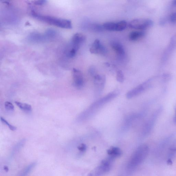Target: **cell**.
I'll return each mask as SVG.
<instances>
[{
  "label": "cell",
  "instance_id": "cell-29",
  "mask_svg": "<svg viewBox=\"0 0 176 176\" xmlns=\"http://www.w3.org/2000/svg\"><path fill=\"white\" fill-rule=\"evenodd\" d=\"M78 149L80 152H85L86 149V146L84 144H82L79 146V147H78Z\"/></svg>",
  "mask_w": 176,
  "mask_h": 176
},
{
  "label": "cell",
  "instance_id": "cell-2",
  "mask_svg": "<svg viewBox=\"0 0 176 176\" xmlns=\"http://www.w3.org/2000/svg\"><path fill=\"white\" fill-rule=\"evenodd\" d=\"M32 15L33 16L37 19L50 24L62 28L70 29L72 28L71 22L69 20L57 18L50 16L41 15L34 12H32Z\"/></svg>",
  "mask_w": 176,
  "mask_h": 176
},
{
  "label": "cell",
  "instance_id": "cell-33",
  "mask_svg": "<svg viewBox=\"0 0 176 176\" xmlns=\"http://www.w3.org/2000/svg\"><path fill=\"white\" fill-rule=\"evenodd\" d=\"M172 5L173 6L176 7V0L172 2Z\"/></svg>",
  "mask_w": 176,
  "mask_h": 176
},
{
  "label": "cell",
  "instance_id": "cell-3",
  "mask_svg": "<svg viewBox=\"0 0 176 176\" xmlns=\"http://www.w3.org/2000/svg\"><path fill=\"white\" fill-rule=\"evenodd\" d=\"M86 40V37L83 34L77 33L73 37L71 41L68 49L67 55L68 57L73 58L74 57L80 47Z\"/></svg>",
  "mask_w": 176,
  "mask_h": 176
},
{
  "label": "cell",
  "instance_id": "cell-16",
  "mask_svg": "<svg viewBox=\"0 0 176 176\" xmlns=\"http://www.w3.org/2000/svg\"><path fill=\"white\" fill-rule=\"evenodd\" d=\"M15 104L20 109L24 111L29 112L31 111L32 108L31 106L26 103L16 101Z\"/></svg>",
  "mask_w": 176,
  "mask_h": 176
},
{
  "label": "cell",
  "instance_id": "cell-11",
  "mask_svg": "<svg viewBox=\"0 0 176 176\" xmlns=\"http://www.w3.org/2000/svg\"><path fill=\"white\" fill-rule=\"evenodd\" d=\"M90 50L91 53L96 54L104 55L107 52L106 49L99 39L95 40Z\"/></svg>",
  "mask_w": 176,
  "mask_h": 176
},
{
  "label": "cell",
  "instance_id": "cell-31",
  "mask_svg": "<svg viewBox=\"0 0 176 176\" xmlns=\"http://www.w3.org/2000/svg\"><path fill=\"white\" fill-rule=\"evenodd\" d=\"M167 163L168 165H172L173 162L171 159L170 158H169V159H168V160Z\"/></svg>",
  "mask_w": 176,
  "mask_h": 176
},
{
  "label": "cell",
  "instance_id": "cell-15",
  "mask_svg": "<svg viewBox=\"0 0 176 176\" xmlns=\"http://www.w3.org/2000/svg\"><path fill=\"white\" fill-rule=\"evenodd\" d=\"M29 39L31 41L34 42H41L46 39L44 35H43L37 33H33L30 35Z\"/></svg>",
  "mask_w": 176,
  "mask_h": 176
},
{
  "label": "cell",
  "instance_id": "cell-13",
  "mask_svg": "<svg viewBox=\"0 0 176 176\" xmlns=\"http://www.w3.org/2000/svg\"><path fill=\"white\" fill-rule=\"evenodd\" d=\"M107 154L109 158L113 160L116 158L119 157L122 155V152L119 148L112 147L107 150Z\"/></svg>",
  "mask_w": 176,
  "mask_h": 176
},
{
  "label": "cell",
  "instance_id": "cell-32",
  "mask_svg": "<svg viewBox=\"0 0 176 176\" xmlns=\"http://www.w3.org/2000/svg\"><path fill=\"white\" fill-rule=\"evenodd\" d=\"M174 121L175 124H176V106L175 108V114L174 119Z\"/></svg>",
  "mask_w": 176,
  "mask_h": 176
},
{
  "label": "cell",
  "instance_id": "cell-26",
  "mask_svg": "<svg viewBox=\"0 0 176 176\" xmlns=\"http://www.w3.org/2000/svg\"><path fill=\"white\" fill-rule=\"evenodd\" d=\"M24 143V141H21L15 147L12 152V154L14 155L15 153L16 152L18 151L19 149H21L22 146L23 145Z\"/></svg>",
  "mask_w": 176,
  "mask_h": 176
},
{
  "label": "cell",
  "instance_id": "cell-9",
  "mask_svg": "<svg viewBox=\"0 0 176 176\" xmlns=\"http://www.w3.org/2000/svg\"><path fill=\"white\" fill-rule=\"evenodd\" d=\"M94 78L95 93L97 96H99L104 89L106 77L103 75L97 74Z\"/></svg>",
  "mask_w": 176,
  "mask_h": 176
},
{
  "label": "cell",
  "instance_id": "cell-1",
  "mask_svg": "<svg viewBox=\"0 0 176 176\" xmlns=\"http://www.w3.org/2000/svg\"><path fill=\"white\" fill-rule=\"evenodd\" d=\"M149 152V148L147 145H142L138 147L128 161V170L132 171L141 164L147 157Z\"/></svg>",
  "mask_w": 176,
  "mask_h": 176
},
{
  "label": "cell",
  "instance_id": "cell-19",
  "mask_svg": "<svg viewBox=\"0 0 176 176\" xmlns=\"http://www.w3.org/2000/svg\"><path fill=\"white\" fill-rule=\"evenodd\" d=\"M36 165V162L32 163L31 164H30L25 168L20 176H27L28 175Z\"/></svg>",
  "mask_w": 176,
  "mask_h": 176
},
{
  "label": "cell",
  "instance_id": "cell-17",
  "mask_svg": "<svg viewBox=\"0 0 176 176\" xmlns=\"http://www.w3.org/2000/svg\"><path fill=\"white\" fill-rule=\"evenodd\" d=\"M89 28L90 31L95 32H101L104 30L103 25L96 24H90Z\"/></svg>",
  "mask_w": 176,
  "mask_h": 176
},
{
  "label": "cell",
  "instance_id": "cell-24",
  "mask_svg": "<svg viewBox=\"0 0 176 176\" xmlns=\"http://www.w3.org/2000/svg\"><path fill=\"white\" fill-rule=\"evenodd\" d=\"M168 19L171 23L176 24V12L171 14L168 17Z\"/></svg>",
  "mask_w": 176,
  "mask_h": 176
},
{
  "label": "cell",
  "instance_id": "cell-25",
  "mask_svg": "<svg viewBox=\"0 0 176 176\" xmlns=\"http://www.w3.org/2000/svg\"><path fill=\"white\" fill-rule=\"evenodd\" d=\"M1 121L2 122L4 123V124L7 125L9 129L12 131H15L16 129V127L14 126V125L10 124L7 121L4 119L3 117L1 118Z\"/></svg>",
  "mask_w": 176,
  "mask_h": 176
},
{
  "label": "cell",
  "instance_id": "cell-21",
  "mask_svg": "<svg viewBox=\"0 0 176 176\" xmlns=\"http://www.w3.org/2000/svg\"><path fill=\"white\" fill-rule=\"evenodd\" d=\"M44 35L47 39H50L53 38L56 36V32L54 30L49 29L47 30Z\"/></svg>",
  "mask_w": 176,
  "mask_h": 176
},
{
  "label": "cell",
  "instance_id": "cell-22",
  "mask_svg": "<svg viewBox=\"0 0 176 176\" xmlns=\"http://www.w3.org/2000/svg\"><path fill=\"white\" fill-rule=\"evenodd\" d=\"M169 155L171 157L174 156L176 154V139L171 145L169 148Z\"/></svg>",
  "mask_w": 176,
  "mask_h": 176
},
{
  "label": "cell",
  "instance_id": "cell-14",
  "mask_svg": "<svg viewBox=\"0 0 176 176\" xmlns=\"http://www.w3.org/2000/svg\"><path fill=\"white\" fill-rule=\"evenodd\" d=\"M145 33L143 31H138L131 32L129 36L130 41H136L145 36Z\"/></svg>",
  "mask_w": 176,
  "mask_h": 176
},
{
  "label": "cell",
  "instance_id": "cell-18",
  "mask_svg": "<svg viewBox=\"0 0 176 176\" xmlns=\"http://www.w3.org/2000/svg\"><path fill=\"white\" fill-rule=\"evenodd\" d=\"M104 29L109 31H116V23L114 22H106L103 25Z\"/></svg>",
  "mask_w": 176,
  "mask_h": 176
},
{
  "label": "cell",
  "instance_id": "cell-5",
  "mask_svg": "<svg viewBox=\"0 0 176 176\" xmlns=\"http://www.w3.org/2000/svg\"><path fill=\"white\" fill-rule=\"evenodd\" d=\"M153 21L149 19H137L132 20L129 24L130 28L143 31L152 27Z\"/></svg>",
  "mask_w": 176,
  "mask_h": 176
},
{
  "label": "cell",
  "instance_id": "cell-7",
  "mask_svg": "<svg viewBox=\"0 0 176 176\" xmlns=\"http://www.w3.org/2000/svg\"><path fill=\"white\" fill-rule=\"evenodd\" d=\"M162 110V108H159L153 113L149 119L145 123L143 128V134L145 135H147L151 132L154 127L157 119L161 112Z\"/></svg>",
  "mask_w": 176,
  "mask_h": 176
},
{
  "label": "cell",
  "instance_id": "cell-28",
  "mask_svg": "<svg viewBox=\"0 0 176 176\" xmlns=\"http://www.w3.org/2000/svg\"><path fill=\"white\" fill-rule=\"evenodd\" d=\"M89 72L90 76L94 77L97 75L96 69L94 67H92L90 68Z\"/></svg>",
  "mask_w": 176,
  "mask_h": 176
},
{
  "label": "cell",
  "instance_id": "cell-20",
  "mask_svg": "<svg viewBox=\"0 0 176 176\" xmlns=\"http://www.w3.org/2000/svg\"><path fill=\"white\" fill-rule=\"evenodd\" d=\"M116 23V31H121L126 29L127 23L125 21H121Z\"/></svg>",
  "mask_w": 176,
  "mask_h": 176
},
{
  "label": "cell",
  "instance_id": "cell-27",
  "mask_svg": "<svg viewBox=\"0 0 176 176\" xmlns=\"http://www.w3.org/2000/svg\"><path fill=\"white\" fill-rule=\"evenodd\" d=\"M5 109L9 111H13L14 109V106L11 103L6 102L5 103Z\"/></svg>",
  "mask_w": 176,
  "mask_h": 176
},
{
  "label": "cell",
  "instance_id": "cell-30",
  "mask_svg": "<svg viewBox=\"0 0 176 176\" xmlns=\"http://www.w3.org/2000/svg\"><path fill=\"white\" fill-rule=\"evenodd\" d=\"M46 1H37L35 2V4H37V5H43V4H45V3H46Z\"/></svg>",
  "mask_w": 176,
  "mask_h": 176
},
{
  "label": "cell",
  "instance_id": "cell-34",
  "mask_svg": "<svg viewBox=\"0 0 176 176\" xmlns=\"http://www.w3.org/2000/svg\"><path fill=\"white\" fill-rule=\"evenodd\" d=\"M4 170L6 171H8V168L6 166H5L4 167Z\"/></svg>",
  "mask_w": 176,
  "mask_h": 176
},
{
  "label": "cell",
  "instance_id": "cell-10",
  "mask_svg": "<svg viewBox=\"0 0 176 176\" xmlns=\"http://www.w3.org/2000/svg\"><path fill=\"white\" fill-rule=\"evenodd\" d=\"M73 81L74 86L78 89H80L83 86L84 78L81 71L74 68L72 71Z\"/></svg>",
  "mask_w": 176,
  "mask_h": 176
},
{
  "label": "cell",
  "instance_id": "cell-6",
  "mask_svg": "<svg viewBox=\"0 0 176 176\" xmlns=\"http://www.w3.org/2000/svg\"><path fill=\"white\" fill-rule=\"evenodd\" d=\"M152 88V83L150 80L148 79L128 92L126 94V97L128 99H131Z\"/></svg>",
  "mask_w": 176,
  "mask_h": 176
},
{
  "label": "cell",
  "instance_id": "cell-12",
  "mask_svg": "<svg viewBox=\"0 0 176 176\" xmlns=\"http://www.w3.org/2000/svg\"><path fill=\"white\" fill-rule=\"evenodd\" d=\"M110 44L112 49L114 50L118 56L121 57L125 56V52L124 49L120 43L114 41L112 42Z\"/></svg>",
  "mask_w": 176,
  "mask_h": 176
},
{
  "label": "cell",
  "instance_id": "cell-8",
  "mask_svg": "<svg viewBox=\"0 0 176 176\" xmlns=\"http://www.w3.org/2000/svg\"><path fill=\"white\" fill-rule=\"evenodd\" d=\"M176 47V36H174L171 38L169 43L165 50L162 55L161 63L163 65L167 62L168 60L174 51Z\"/></svg>",
  "mask_w": 176,
  "mask_h": 176
},
{
  "label": "cell",
  "instance_id": "cell-4",
  "mask_svg": "<svg viewBox=\"0 0 176 176\" xmlns=\"http://www.w3.org/2000/svg\"><path fill=\"white\" fill-rule=\"evenodd\" d=\"M112 160L109 159L103 161L100 165L93 170L87 176H102L109 172L111 167Z\"/></svg>",
  "mask_w": 176,
  "mask_h": 176
},
{
  "label": "cell",
  "instance_id": "cell-23",
  "mask_svg": "<svg viewBox=\"0 0 176 176\" xmlns=\"http://www.w3.org/2000/svg\"><path fill=\"white\" fill-rule=\"evenodd\" d=\"M116 80L120 83H122L124 81V75L121 70H119L117 72Z\"/></svg>",
  "mask_w": 176,
  "mask_h": 176
}]
</instances>
